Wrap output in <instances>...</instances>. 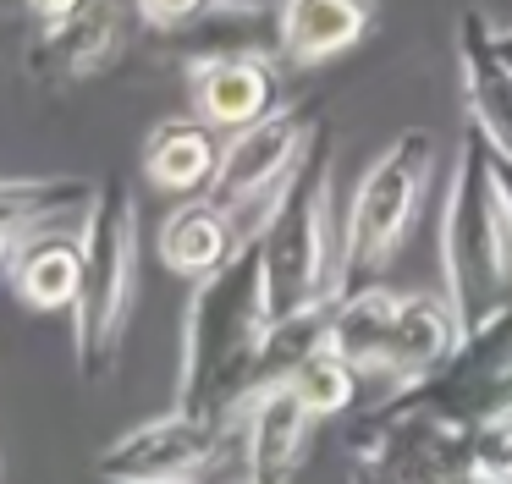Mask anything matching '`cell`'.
<instances>
[{
  "mask_svg": "<svg viewBox=\"0 0 512 484\" xmlns=\"http://www.w3.org/2000/svg\"><path fill=\"white\" fill-rule=\"evenodd\" d=\"M259 237L265 259V297L270 319L309 303L336 297V259H342V231H336V127L331 116L314 121L309 149L298 154L292 176L281 182Z\"/></svg>",
  "mask_w": 512,
  "mask_h": 484,
  "instance_id": "3",
  "label": "cell"
},
{
  "mask_svg": "<svg viewBox=\"0 0 512 484\" xmlns=\"http://www.w3.org/2000/svg\"><path fill=\"white\" fill-rule=\"evenodd\" d=\"M325 110L314 99H292V105H276L270 116L248 121V127L226 132L221 143V165H215L210 198L221 209H232L243 237H254L265 226L270 204H276L281 182L292 176L298 154L309 149V132Z\"/></svg>",
  "mask_w": 512,
  "mask_h": 484,
  "instance_id": "6",
  "label": "cell"
},
{
  "mask_svg": "<svg viewBox=\"0 0 512 484\" xmlns=\"http://www.w3.org/2000/svg\"><path fill=\"white\" fill-rule=\"evenodd\" d=\"M221 132L210 121L188 116V121H160L144 143V182L160 187L171 198H193L210 193L215 165H221Z\"/></svg>",
  "mask_w": 512,
  "mask_h": 484,
  "instance_id": "16",
  "label": "cell"
},
{
  "mask_svg": "<svg viewBox=\"0 0 512 484\" xmlns=\"http://www.w3.org/2000/svg\"><path fill=\"white\" fill-rule=\"evenodd\" d=\"M243 226H237L232 209H221L210 193H193L160 220V264L182 281H204L215 275L237 248H243Z\"/></svg>",
  "mask_w": 512,
  "mask_h": 484,
  "instance_id": "13",
  "label": "cell"
},
{
  "mask_svg": "<svg viewBox=\"0 0 512 484\" xmlns=\"http://www.w3.org/2000/svg\"><path fill=\"white\" fill-rule=\"evenodd\" d=\"M463 473L474 484H512V413L507 418H485V424L468 429Z\"/></svg>",
  "mask_w": 512,
  "mask_h": 484,
  "instance_id": "19",
  "label": "cell"
},
{
  "mask_svg": "<svg viewBox=\"0 0 512 484\" xmlns=\"http://www.w3.org/2000/svg\"><path fill=\"white\" fill-rule=\"evenodd\" d=\"M287 385L298 391V402L309 407L314 418H336V413H347V407L358 402V385H364V374H358L336 347H314L309 358H303L298 369L287 374Z\"/></svg>",
  "mask_w": 512,
  "mask_h": 484,
  "instance_id": "18",
  "label": "cell"
},
{
  "mask_svg": "<svg viewBox=\"0 0 512 484\" xmlns=\"http://www.w3.org/2000/svg\"><path fill=\"white\" fill-rule=\"evenodd\" d=\"M83 286L72 303V363L89 385H100L122 358V330L138 292V198L122 176L94 187L89 215L78 220Z\"/></svg>",
  "mask_w": 512,
  "mask_h": 484,
  "instance_id": "4",
  "label": "cell"
},
{
  "mask_svg": "<svg viewBox=\"0 0 512 484\" xmlns=\"http://www.w3.org/2000/svg\"><path fill=\"white\" fill-rule=\"evenodd\" d=\"M430 176H435V138L424 127H402L375 154V165L364 171L353 204H347V220H342L336 297H347L386 275V264L402 253V242L413 237V226L424 215Z\"/></svg>",
  "mask_w": 512,
  "mask_h": 484,
  "instance_id": "5",
  "label": "cell"
},
{
  "mask_svg": "<svg viewBox=\"0 0 512 484\" xmlns=\"http://www.w3.org/2000/svg\"><path fill=\"white\" fill-rule=\"evenodd\" d=\"M490 176H496V193H501V204H507V215H512V154L490 149Z\"/></svg>",
  "mask_w": 512,
  "mask_h": 484,
  "instance_id": "22",
  "label": "cell"
},
{
  "mask_svg": "<svg viewBox=\"0 0 512 484\" xmlns=\"http://www.w3.org/2000/svg\"><path fill=\"white\" fill-rule=\"evenodd\" d=\"M270 330L265 259L259 237H248L215 275L193 281L182 308V358H177V407L237 418L259 391V347Z\"/></svg>",
  "mask_w": 512,
  "mask_h": 484,
  "instance_id": "1",
  "label": "cell"
},
{
  "mask_svg": "<svg viewBox=\"0 0 512 484\" xmlns=\"http://www.w3.org/2000/svg\"><path fill=\"white\" fill-rule=\"evenodd\" d=\"M155 50L171 66H215L243 55H281V0H210L199 17L155 33Z\"/></svg>",
  "mask_w": 512,
  "mask_h": 484,
  "instance_id": "8",
  "label": "cell"
},
{
  "mask_svg": "<svg viewBox=\"0 0 512 484\" xmlns=\"http://www.w3.org/2000/svg\"><path fill=\"white\" fill-rule=\"evenodd\" d=\"M320 418L298 402L287 380L265 385L237 413V451H243V484H292L303 468V451Z\"/></svg>",
  "mask_w": 512,
  "mask_h": 484,
  "instance_id": "9",
  "label": "cell"
},
{
  "mask_svg": "<svg viewBox=\"0 0 512 484\" xmlns=\"http://www.w3.org/2000/svg\"><path fill=\"white\" fill-rule=\"evenodd\" d=\"M133 6H138V17H144L155 33H166V28H177V22L199 17L210 0H133Z\"/></svg>",
  "mask_w": 512,
  "mask_h": 484,
  "instance_id": "20",
  "label": "cell"
},
{
  "mask_svg": "<svg viewBox=\"0 0 512 484\" xmlns=\"http://www.w3.org/2000/svg\"><path fill=\"white\" fill-rule=\"evenodd\" d=\"M496 50H501V61H507V72H512V28H496Z\"/></svg>",
  "mask_w": 512,
  "mask_h": 484,
  "instance_id": "23",
  "label": "cell"
},
{
  "mask_svg": "<svg viewBox=\"0 0 512 484\" xmlns=\"http://www.w3.org/2000/svg\"><path fill=\"white\" fill-rule=\"evenodd\" d=\"M226 440H237V418L171 407V413L144 418L116 440H105L94 473L105 484H193V473L210 468L226 451Z\"/></svg>",
  "mask_w": 512,
  "mask_h": 484,
  "instance_id": "7",
  "label": "cell"
},
{
  "mask_svg": "<svg viewBox=\"0 0 512 484\" xmlns=\"http://www.w3.org/2000/svg\"><path fill=\"white\" fill-rule=\"evenodd\" d=\"M276 105H281V72L270 55L215 61L193 72V116L210 121L215 132H237L248 121L270 116Z\"/></svg>",
  "mask_w": 512,
  "mask_h": 484,
  "instance_id": "14",
  "label": "cell"
},
{
  "mask_svg": "<svg viewBox=\"0 0 512 484\" xmlns=\"http://www.w3.org/2000/svg\"><path fill=\"white\" fill-rule=\"evenodd\" d=\"M435 259H441V297L452 303L463 336L485 325L501 303H512V215L496 193L490 143L474 121H468L441 187Z\"/></svg>",
  "mask_w": 512,
  "mask_h": 484,
  "instance_id": "2",
  "label": "cell"
},
{
  "mask_svg": "<svg viewBox=\"0 0 512 484\" xmlns=\"http://www.w3.org/2000/svg\"><path fill=\"white\" fill-rule=\"evenodd\" d=\"M12 292L23 308L34 314H61V308L78 303V286H83V242L67 237L61 226L34 231V237L17 248L12 259Z\"/></svg>",
  "mask_w": 512,
  "mask_h": 484,
  "instance_id": "17",
  "label": "cell"
},
{
  "mask_svg": "<svg viewBox=\"0 0 512 484\" xmlns=\"http://www.w3.org/2000/svg\"><path fill=\"white\" fill-rule=\"evenodd\" d=\"M127 28H122V6L116 0H89L78 17L67 22H45L39 39L28 44V77L39 88H72L83 77L105 72V66L122 55Z\"/></svg>",
  "mask_w": 512,
  "mask_h": 484,
  "instance_id": "10",
  "label": "cell"
},
{
  "mask_svg": "<svg viewBox=\"0 0 512 484\" xmlns=\"http://www.w3.org/2000/svg\"><path fill=\"white\" fill-rule=\"evenodd\" d=\"M375 0H281V61L325 66L369 39Z\"/></svg>",
  "mask_w": 512,
  "mask_h": 484,
  "instance_id": "15",
  "label": "cell"
},
{
  "mask_svg": "<svg viewBox=\"0 0 512 484\" xmlns=\"http://www.w3.org/2000/svg\"><path fill=\"white\" fill-rule=\"evenodd\" d=\"M457 66H463L468 121L490 138V149L512 154V72L496 50V28L485 22V11L457 17Z\"/></svg>",
  "mask_w": 512,
  "mask_h": 484,
  "instance_id": "12",
  "label": "cell"
},
{
  "mask_svg": "<svg viewBox=\"0 0 512 484\" xmlns=\"http://www.w3.org/2000/svg\"><path fill=\"white\" fill-rule=\"evenodd\" d=\"M83 6H89V0H23V11H28V17H39V28H45V22H67V17H78Z\"/></svg>",
  "mask_w": 512,
  "mask_h": 484,
  "instance_id": "21",
  "label": "cell"
},
{
  "mask_svg": "<svg viewBox=\"0 0 512 484\" xmlns=\"http://www.w3.org/2000/svg\"><path fill=\"white\" fill-rule=\"evenodd\" d=\"M89 176H0V275L12 270L17 248L34 231L83 220L94 204Z\"/></svg>",
  "mask_w": 512,
  "mask_h": 484,
  "instance_id": "11",
  "label": "cell"
}]
</instances>
